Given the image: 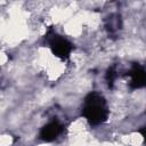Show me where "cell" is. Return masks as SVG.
Here are the masks:
<instances>
[{"instance_id":"obj_3","label":"cell","mask_w":146,"mask_h":146,"mask_svg":"<svg viewBox=\"0 0 146 146\" xmlns=\"http://www.w3.org/2000/svg\"><path fill=\"white\" fill-rule=\"evenodd\" d=\"M54 48H55V51H56V54H57L58 56H66V55L68 54L71 47H70V44H68L65 40L59 39V40L55 41Z\"/></svg>"},{"instance_id":"obj_1","label":"cell","mask_w":146,"mask_h":146,"mask_svg":"<svg viewBox=\"0 0 146 146\" xmlns=\"http://www.w3.org/2000/svg\"><path fill=\"white\" fill-rule=\"evenodd\" d=\"M106 114V110L104 107V103L102 102L100 97L97 95H92L90 99L87 102L86 106V115L88 120H90L92 123L100 122Z\"/></svg>"},{"instance_id":"obj_2","label":"cell","mask_w":146,"mask_h":146,"mask_svg":"<svg viewBox=\"0 0 146 146\" xmlns=\"http://www.w3.org/2000/svg\"><path fill=\"white\" fill-rule=\"evenodd\" d=\"M60 132V125L57 122H51L47 127H44L41 131V137L44 140H51L54 139L58 133Z\"/></svg>"}]
</instances>
